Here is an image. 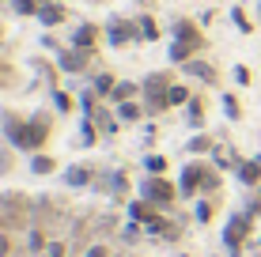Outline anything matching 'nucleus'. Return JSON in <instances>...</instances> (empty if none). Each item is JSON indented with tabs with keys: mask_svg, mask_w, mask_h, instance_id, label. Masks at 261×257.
<instances>
[{
	"mask_svg": "<svg viewBox=\"0 0 261 257\" xmlns=\"http://www.w3.org/2000/svg\"><path fill=\"white\" fill-rule=\"evenodd\" d=\"M0 125H4V140L15 148V152H42V144L49 140V113L46 110H38V113H31V118H19V113H12V110H4L0 113Z\"/></svg>",
	"mask_w": 261,
	"mask_h": 257,
	"instance_id": "1",
	"label": "nucleus"
},
{
	"mask_svg": "<svg viewBox=\"0 0 261 257\" xmlns=\"http://www.w3.org/2000/svg\"><path fill=\"white\" fill-rule=\"evenodd\" d=\"M250 235H254V216H246V212H231L227 227H223V250H227V257H242V246H246Z\"/></svg>",
	"mask_w": 261,
	"mask_h": 257,
	"instance_id": "2",
	"label": "nucleus"
},
{
	"mask_svg": "<svg viewBox=\"0 0 261 257\" xmlns=\"http://www.w3.org/2000/svg\"><path fill=\"white\" fill-rule=\"evenodd\" d=\"M137 197H144V201H151L155 208H170L178 201V182H170L167 174H148V178L140 182V193Z\"/></svg>",
	"mask_w": 261,
	"mask_h": 257,
	"instance_id": "3",
	"label": "nucleus"
},
{
	"mask_svg": "<svg viewBox=\"0 0 261 257\" xmlns=\"http://www.w3.org/2000/svg\"><path fill=\"white\" fill-rule=\"evenodd\" d=\"M133 38H140V26H137V19H121V15H114V19L106 23V42H110L114 49L129 46Z\"/></svg>",
	"mask_w": 261,
	"mask_h": 257,
	"instance_id": "4",
	"label": "nucleus"
},
{
	"mask_svg": "<svg viewBox=\"0 0 261 257\" xmlns=\"http://www.w3.org/2000/svg\"><path fill=\"white\" fill-rule=\"evenodd\" d=\"M91 53L95 49H76V46H68V49H57V65H61V72H87V65H91Z\"/></svg>",
	"mask_w": 261,
	"mask_h": 257,
	"instance_id": "5",
	"label": "nucleus"
},
{
	"mask_svg": "<svg viewBox=\"0 0 261 257\" xmlns=\"http://www.w3.org/2000/svg\"><path fill=\"white\" fill-rule=\"evenodd\" d=\"M178 197L182 201H197L201 197V163H186L178 174Z\"/></svg>",
	"mask_w": 261,
	"mask_h": 257,
	"instance_id": "6",
	"label": "nucleus"
},
{
	"mask_svg": "<svg viewBox=\"0 0 261 257\" xmlns=\"http://www.w3.org/2000/svg\"><path fill=\"white\" fill-rule=\"evenodd\" d=\"M159 216H163V208H155L151 201H144V197L129 201V219H133V223H140V227H151Z\"/></svg>",
	"mask_w": 261,
	"mask_h": 257,
	"instance_id": "7",
	"label": "nucleus"
},
{
	"mask_svg": "<svg viewBox=\"0 0 261 257\" xmlns=\"http://www.w3.org/2000/svg\"><path fill=\"white\" fill-rule=\"evenodd\" d=\"M170 83H174L170 72H148L140 79V91H144V99H155V95H167L170 91Z\"/></svg>",
	"mask_w": 261,
	"mask_h": 257,
	"instance_id": "8",
	"label": "nucleus"
},
{
	"mask_svg": "<svg viewBox=\"0 0 261 257\" xmlns=\"http://www.w3.org/2000/svg\"><path fill=\"white\" fill-rule=\"evenodd\" d=\"M235 178H239V185H246V189H261V155L257 159H242Z\"/></svg>",
	"mask_w": 261,
	"mask_h": 257,
	"instance_id": "9",
	"label": "nucleus"
},
{
	"mask_svg": "<svg viewBox=\"0 0 261 257\" xmlns=\"http://www.w3.org/2000/svg\"><path fill=\"white\" fill-rule=\"evenodd\" d=\"M197 53H201V42H186V38H170V49L167 57L174 61V65H186V61H193Z\"/></svg>",
	"mask_w": 261,
	"mask_h": 257,
	"instance_id": "10",
	"label": "nucleus"
},
{
	"mask_svg": "<svg viewBox=\"0 0 261 257\" xmlns=\"http://www.w3.org/2000/svg\"><path fill=\"white\" fill-rule=\"evenodd\" d=\"M65 19H68V12H65L61 0H42V8H38V23L42 26H61Z\"/></svg>",
	"mask_w": 261,
	"mask_h": 257,
	"instance_id": "11",
	"label": "nucleus"
},
{
	"mask_svg": "<svg viewBox=\"0 0 261 257\" xmlns=\"http://www.w3.org/2000/svg\"><path fill=\"white\" fill-rule=\"evenodd\" d=\"M170 38H186V42H201L204 46V34H201V26L193 19H174L170 23Z\"/></svg>",
	"mask_w": 261,
	"mask_h": 257,
	"instance_id": "12",
	"label": "nucleus"
},
{
	"mask_svg": "<svg viewBox=\"0 0 261 257\" xmlns=\"http://www.w3.org/2000/svg\"><path fill=\"white\" fill-rule=\"evenodd\" d=\"M95 42H98V26L95 23H80L76 31H72V46L76 49H95Z\"/></svg>",
	"mask_w": 261,
	"mask_h": 257,
	"instance_id": "13",
	"label": "nucleus"
},
{
	"mask_svg": "<svg viewBox=\"0 0 261 257\" xmlns=\"http://www.w3.org/2000/svg\"><path fill=\"white\" fill-rule=\"evenodd\" d=\"M186 76H193V79H201V83H216V68L208 65V61H201V57H193V61H186Z\"/></svg>",
	"mask_w": 261,
	"mask_h": 257,
	"instance_id": "14",
	"label": "nucleus"
},
{
	"mask_svg": "<svg viewBox=\"0 0 261 257\" xmlns=\"http://www.w3.org/2000/svg\"><path fill=\"white\" fill-rule=\"evenodd\" d=\"M212 159H216V166H220V170H239V166H242L239 152H235V148H223V144L212 148Z\"/></svg>",
	"mask_w": 261,
	"mask_h": 257,
	"instance_id": "15",
	"label": "nucleus"
},
{
	"mask_svg": "<svg viewBox=\"0 0 261 257\" xmlns=\"http://www.w3.org/2000/svg\"><path fill=\"white\" fill-rule=\"evenodd\" d=\"M65 185L68 189H87V185H91V166H76L72 163L65 170Z\"/></svg>",
	"mask_w": 261,
	"mask_h": 257,
	"instance_id": "16",
	"label": "nucleus"
},
{
	"mask_svg": "<svg viewBox=\"0 0 261 257\" xmlns=\"http://www.w3.org/2000/svg\"><path fill=\"white\" fill-rule=\"evenodd\" d=\"M144 102H137V99H129V102H118V121L121 125H133V121H140L144 118Z\"/></svg>",
	"mask_w": 261,
	"mask_h": 257,
	"instance_id": "17",
	"label": "nucleus"
},
{
	"mask_svg": "<svg viewBox=\"0 0 261 257\" xmlns=\"http://www.w3.org/2000/svg\"><path fill=\"white\" fill-rule=\"evenodd\" d=\"M53 170H57V159H53V155H46V152H34V155H31V174L49 178Z\"/></svg>",
	"mask_w": 261,
	"mask_h": 257,
	"instance_id": "18",
	"label": "nucleus"
},
{
	"mask_svg": "<svg viewBox=\"0 0 261 257\" xmlns=\"http://www.w3.org/2000/svg\"><path fill=\"white\" fill-rule=\"evenodd\" d=\"M137 95H144V91H140V83H129V79H121V83L110 91V102L118 106V102H129V99H137Z\"/></svg>",
	"mask_w": 261,
	"mask_h": 257,
	"instance_id": "19",
	"label": "nucleus"
},
{
	"mask_svg": "<svg viewBox=\"0 0 261 257\" xmlns=\"http://www.w3.org/2000/svg\"><path fill=\"white\" fill-rule=\"evenodd\" d=\"M95 125H98V132H106V136H114L121 121H118V113H106L102 106H98V110H95Z\"/></svg>",
	"mask_w": 261,
	"mask_h": 257,
	"instance_id": "20",
	"label": "nucleus"
},
{
	"mask_svg": "<svg viewBox=\"0 0 261 257\" xmlns=\"http://www.w3.org/2000/svg\"><path fill=\"white\" fill-rule=\"evenodd\" d=\"M186 118H190V125H197V129H204V102L197 99V95H193L190 102H186Z\"/></svg>",
	"mask_w": 261,
	"mask_h": 257,
	"instance_id": "21",
	"label": "nucleus"
},
{
	"mask_svg": "<svg viewBox=\"0 0 261 257\" xmlns=\"http://www.w3.org/2000/svg\"><path fill=\"white\" fill-rule=\"evenodd\" d=\"M137 26H140V38L144 42H155L159 38V23L151 19V15H137Z\"/></svg>",
	"mask_w": 261,
	"mask_h": 257,
	"instance_id": "22",
	"label": "nucleus"
},
{
	"mask_svg": "<svg viewBox=\"0 0 261 257\" xmlns=\"http://www.w3.org/2000/svg\"><path fill=\"white\" fill-rule=\"evenodd\" d=\"M216 189H220V170L201 163V193H216Z\"/></svg>",
	"mask_w": 261,
	"mask_h": 257,
	"instance_id": "23",
	"label": "nucleus"
},
{
	"mask_svg": "<svg viewBox=\"0 0 261 257\" xmlns=\"http://www.w3.org/2000/svg\"><path fill=\"white\" fill-rule=\"evenodd\" d=\"M114 87H118V79H114L110 72H98V76H95V87H91V91H95V95H102V99H110V91H114Z\"/></svg>",
	"mask_w": 261,
	"mask_h": 257,
	"instance_id": "24",
	"label": "nucleus"
},
{
	"mask_svg": "<svg viewBox=\"0 0 261 257\" xmlns=\"http://www.w3.org/2000/svg\"><path fill=\"white\" fill-rule=\"evenodd\" d=\"M190 99H193V95H190V87H186V83H170V91H167V102L170 106H186Z\"/></svg>",
	"mask_w": 261,
	"mask_h": 257,
	"instance_id": "25",
	"label": "nucleus"
},
{
	"mask_svg": "<svg viewBox=\"0 0 261 257\" xmlns=\"http://www.w3.org/2000/svg\"><path fill=\"white\" fill-rule=\"evenodd\" d=\"M212 136H204V132H197V136L190 140V144H186V152H190V155H204V152H212Z\"/></svg>",
	"mask_w": 261,
	"mask_h": 257,
	"instance_id": "26",
	"label": "nucleus"
},
{
	"mask_svg": "<svg viewBox=\"0 0 261 257\" xmlns=\"http://www.w3.org/2000/svg\"><path fill=\"white\" fill-rule=\"evenodd\" d=\"M106 185H110V193L121 201V197H125V189H129V178H125V170H114L110 178H106Z\"/></svg>",
	"mask_w": 261,
	"mask_h": 257,
	"instance_id": "27",
	"label": "nucleus"
},
{
	"mask_svg": "<svg viewBox=\"0 0 261 257\" xmlns=\"http://www.w3.org/2000/svg\"><path fill=\"white\" fill-rule=\"evenodd\" d=\"M144 170L148 174H167V155H144Z\"/></svg>",
	"mask_w": 261,
	"mask_h": 257,
	"instance_id": "28",
	"label": "nucleus"
},
{
	"mask_svg": "<svg viewBox=\"0 0 261 257\" xmlns=\"http://www.w3.org/2000/svg\"><path fill=\"white\" fill-rule=\"evenodd\" d=\"M193 219L197 223H212V201H193Z\"/></svg>",
	"mask_w": 261,
	"mask_h": 257,
	"instance_id": "29",
	"label": "nucleus"
},
{
	"mask_svg": "<svg viewBox=\"0 0 261 257\" xmlns=\"http://www.w3.org/2000/svg\"><path fill=\"white\" fill-rule=\"evenodd\" d=\"M223 113H227L231 121H239V118H242V106H239L235 95H223Z\"/></svg>",
	"mask_w": 261,
	"mask_h": 257,
	"instance_id": "30",
	"label": "nucleus"
},
{
	"mask_svg": "<svg viewBox=\"0 0 261 257\" xmlns=\"http://www.w3.org/2000/svg\"><path fill=\"white\" fill-rule=\"evenodd\" d=\"M231 19H235V26H239L242 34H250V31H254V23L246 19V12H242V8H231Z\"/></svg>",
	"mask_w": 261,
	"mask_h": 257,
	"instance_id": "31",
	"label": "nucleus"
},
{
	"mask_svg": "<svg viewBox=\"0 0 261 257\" xmlns=\"http://www.w3.org/2000/svg\"><path fill=\"white\" fill-rule=\"evenodd\" d=\"M38 0H15V15H38Z\"/></svg>",
	"mask_w": 261,
	"mask_h": 257,
	"instance_id": "32",
	"label": "nucleus"
},
{
	"mask_svg": "<svg viewBox=\"0 0 261 257\" xmlns=\"http://www.w3.org/2000/svg\"><path fill=\"white\" fill-rule=\"evenodd\" d=\"M12 166H15V159H12V148H4V144H0V178H4V174L12 170Z\"/></svg>",
	"mask_w": 261,
	"mask_h": 257,
	"instance_id": "33",
	"label": "nucleus"
},
{
	"mask_svg": "<svg viewBox=\"0 0 261 257\" xmlns=\"http://www.w3.org/2000/svg\"><path fill=\"white\" fill-rule=\"evenodd\" d=\"M46 257H68V246L61 238H53V242H46Z\"/></svg>",
	"mask_w": 261,
	"mask_h": 257,
	"instance_id": "34",
	"label": "nucleus"
},
{
	"mask_svg": "<svg viewBox=\"0 0 261 257\" xmlns=\"http://www.w3.org/2000/svg\"><path fill=\"white\" fill-rule=\"evenodd\" d=\"M53 106H57L61 113H68V110H72V95H65V91H53Z\"/></svg>",
	"mask_w": 261,
	"mask_h": 257,
	"instance_id": "35",
	"label": "nucleus"
},
{
	"mask_svg": "<svg viewBox=\"0 0 261 257\" xmlns=\"http://www.w3.org/2000/svg\"><path fill=\"white\" fill-rule=\"evenodd\" d=\"M27 242H31V250H34V253H42V250H46V235H42L38 227L31 231V238H27Z\"/></svg>",
	"mask_w": 261,
	"mask_h": 257,
	"instance_id": "36",
	"label": "nucleus"
},
{
	"mask_svg": "<svg viewBox=\"0 0 261 257\" xmlns=\"http://www.w3.org/2000/svg\"><path fill=\"white\" fill-rule=\"evenodd\" d=\"M87 257H110V250H106V242H91L87 246Z\"/></svg>",
	"mask_w": 261,
	"mask_h": 257,
	"instance_id": "37",
	"label": "nucleus"
},
{
	"mask_svg": "<svg viewBox=\"0 0 261 257\" xmlns=\"http://www.w3.org/2000/svg\"><path fill=\"white\" fill-rule=\"evenodd\" d=\"M140 223H133V219H129V227H125V238H129V242H140Z\"/></svg>",
	"mask_w": 261,
	"mask_h": 257,
	"instance_id": "38",
	"label": "nucleus"
},
{
	"mask_svg": "<svg viewBox=\"0 0 261 257\" xmlns=\"http://www.w3.org/2000/svg\"><path fill=\"white\" fill-rule=\"evenodd\" d=\"M8 253H12V235L0 231V257H8Z\"/></svg>",
	"mask_w": 261,
	"mask_h": 257,
	"instance_id": "39",
	"label": "nucleus"
},
{
	"mask_svg": "<svg viewBox=\"0 0 261 257\" xmlns=\"http://www.w3.org/2000/svg\"><path fill=\"white\" fill-rule=\"evenodd\" d=\"M235 79L246 87V83H250V68H246V65H235Z\"/></svg>",
	"mask_w": 261,
	"mask_h": 257,
	"instance_id": "40",
	"label": "nucleus"
},
{
	"mask_svg": "<svg viewBox=\"0 0 261 257\" xmlns=\"http://www.w3.org/2000/svg\"><path fill=\"white\" fill-rule=\"evenodd\" d=\"M257 19H261V0H257Z\"/></svg>",
	"mask_w": 261,
	"mask_h": 257,
	"instance_id": "41",
	"label": "nucleus"
},
{
	"mask_svg": "<svg viewBox=\"0 0 261 257\" xmlns=\"http://www.w3.org/2000/svg\"><path fill=\"white\" fill-rule=\"evenodd\" d=\"M0 38H4V31H0Z\"/></svg>",
	"mask_w": 261,
	"mask_h": 257,
	"instance_id": "42",
	"label": "nucleus"
}]
</instances>
